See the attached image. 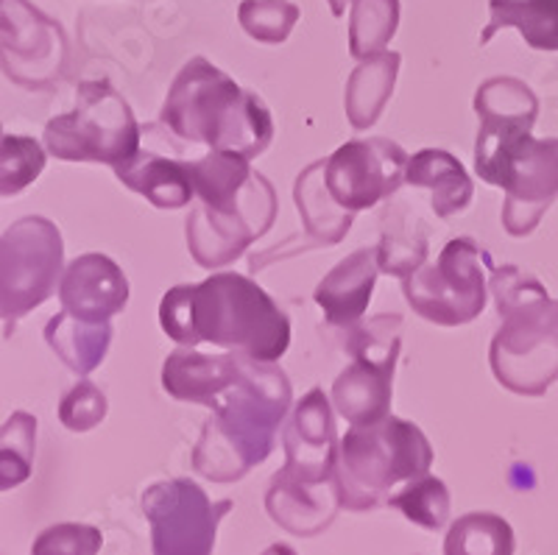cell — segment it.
<instances>
[{
  "label": "cell",
  "instance_id": "1",
  "mask_svg": "<svg viewBox=\"0 0 558 555\" xmlns=\"http://www.w3.org/2000/svg\"><path fill=\"white\" fill-rule=\"evenodd\" d=\"M159 324L179 347L213 343L268 363L291 347V318L286 310L254 279L235 272L171 288L159 302Z\"/></svg>",
  "mask_w": 558,
  "mask_h": 555
},
{
  "label": "cell",
  "instance_id": "2",
  "mask_svg": "<svg viewBox=\"0 0 558 555\" xmlns=\"http://www.w3.org/2000/svg\"><path fill=\"white\" fill-rule=\"evenodd\" d=\"M293 391L277 360L243 354L241 374L213 405L202 427L193 469L213 483H235L274 453L277 430L291 410Z\"/></svg>",
  "mask_w": 558,
  "mask_h": 555
},
{
  "label": "cell",
  "instance_id": "3",
  "mask_svg": "<svg viewBox=\"0 0 558 555\" xmlns=\"http://www.w3.org/2000/svg\"><path fill=\"white\" fill-rule=\"evenodd\" d=\"M159 120L184 143H202L246 159L266 154L274 140V118L260 95L243 89L204 57H193L179 70Z\"/></svg>",
  "mask_w": 558,
  "mask_h": 555
},
{
  "label": "cell",
  "instance_id": "4",
  "mask_svg": "<svg viewBox=\"0 0 558 555\" xmlns=\"http://www.w3.org/2000/svg\"><path fill=\"white\" fill-rule=\"evenodd\" d=\"M430 467V442L408 419L388 413L380 422L352 424L338 444L336 483L341 508L375 511L388 503L391 488L427 474Z\"/></svg>",
  "mask_w": 558,
  "mask_h": 555
},
{
  "label": "cell",
  "instance_id": "5",
  "mask_svg": "<svg viewBox=\"0 0 558 555\" xmlns=\"http://www.w3.org/2000/svg\"><path fill=\"white\" fill-rule=\"evenodd\" d=\"M140 123L132 107L107 79L76 89V109L45 123V152L64 162L121 165L140 148Z\"/></svg>",
  "mask_w": 558,
  "mask_h": 555
},
{
  "label": "cell",
  "instance_id": "6",
  "mask_svg": "<svg viewBox=\"0 0 558 555\" xmlns=\"http://www.w3.org/2000/svg\"><path fill=\"white\" fill-rule=\"evenodd\" d=\"M62 272V232L43 215H26L0 234V322L9 333L59 291Z\"/></svg>",
  "mask_w": 558,
  "mask_h": 555
},
{
  "label": "cell",
  "instance_id": "7",
  "mask_svg": "<svg viewBox=\"0 0 558 555\" xmlns=\"http://www.w3.org/2000/svg\"><path fill=\"white\" fill-rule=\"evenodd\" d=\"M486 268H495L486 249L472 238H452L436 263H422L402 279V293L427 322L461 327L486 307Z\"/></svg>",
  "mask_w": 558,
  "mask_h": 555
},
{
  "label": "cell",
  "instance_id": "8",
  "mask_svg": "<svg viewBox=\"0 0 558 555\" xmlns=\"http://www.w3.org/2000/svg\"><path fill=\"white\" fill-rule=\"evenodd\" d=\"M232 499H213L193 480H159L143 492V517L151 524L157 555H207L216 547L221 519Z\"/></svg>",
  "mask_w": 558,
  "mask_h": 555
},
{
  "label": "cell",
  "instance_id": "9",
  "mask_svg": "<svg viewBox=\"0 0 558 555\" xmlns=\"http://www.w3.org/2000/svg\"><path fill=\"white\" fill-rule=\"evenodd\" d=\"M68 68V37L28 0H7L0 17V70L23 89H51Z\"/></svg>",
  "mask_w": 558,
  "mask_h": 555
},
{
  "label": "cell",
  "instance_id": "10",
  "mask_svg": "<svg viewBox=\"0 0 558 555\" xmlns=\"http://www.w3.org/2000/svg\"><path fill=\"white\" fill-rule=\"evenodd\" d=\"M405 148L388 137L349 140L324 159V184L349 213L375 207L405 184Z\"/></svg>",
  "mask_w": 558,
  "mask_h": 555
},
{
  "label": "cell",
  "instance_id": "11",
  "mask_svg": "<svg viewBox=\"0 0 558 555\" xmlns=\"http://www.w3.org/2000/svg\"><path fill=\"white\" fill-rule=\"evenodd\" d=\"M475 112L481 120L475 140V171L483 182L497 188L506 159L536 123L539 98L520 79L495 76L477 87Z\"/></svg>",
  "mask_w": 558,
  "mask_h": 555
},
{
  "label": "cell",
  "instance_id": "12",
  "mask_svg": "<svg viewBox=\"0 0 558 555\" xmlns=\"http://www.w3.org/2000/svg\"><path fill=\"white\" fill-rule=\"evenodd\" d=\"M497 188L506 190L502 229L514 238L531 234L558 198V140L525 134L502 165Z\"/></svg>",
  "mask_w": 558,
  "mask_h": 555
},
{
  "label": "cell",
  "instance_id": "13",
  "mask_svg": "<svg viewBox=\"0 0 558 555\" xmlns=\"http://www.w3.org/2000/svg\"><path fill=\"white\" fill-rule=\"evenodd\" d=\"M488 363L497 383L520 397H542L558 383V329L525 318H502Z\"/></svg>",
  "mask_w": 558,
  "mask_h": 555
},
{
  "label": "cell",
  "instance_id": "14",
  "mask_svg": "<svg viewBox=\"0 0 558 555\" xmlns=\"http://www.w3.org/2000/svg\"><path fill=\"white\" fill-rule=\"evenodd\" d=\"M286 444V469L302 480L336 478L338 438L332 405L322 388H311L299 399L291 419L282 427Z\"/></svg>",
  "mask_w": 558,
  "mask_h": 555
},
{
  "label": "cell",
  "instance_id": "15",
  "mask_svg": "<svg viewBox=\"0 0 558 555\" xmlns=\"http://www.w3.org/2000/svg\"><path fill=\"white\" fill-rule=\"evenodd\" d=\"M293 202H296L299 215H302V227H305V238L286 249H268L263 254L252 257V272H263L271 260L293 257V254L313 252V249L338 246L347 232L352 229L355 213L343 209L330 196V190L324 184V159L307 165L305 171L299 173L296 184H293ZM291 243V240H288Z\"/></svg>",
  "mask_w": 558,
  "mask_h": 555
},
{
  "label": "cell",
  "instance_id": "16",
  "mask_svg": "<svg viewBox=\"0 0 558 555\" xmlns=\"http://www.w3.org/2000/svg\"><path fill=\"white\" fill-rule=\"evenodd\" d=\"M266 511L291 536H318L336 522L341 511L336 478L302 480L291 469L282 467L268 483Z\"/></svg>",
  "mask_w": 558,
  "mask_h": 555
},
{
  "label": "cell",
  "instance_id": "17",
  "mask_svg": "<svg viewBox=\"0 0 558 555\" xmlns=\"http://www.w3.org/2000/svg\"><path fill=\"white\" fill-rule=\"evenodd\" d=\"M62 310L87 322H109L129 304V279L107 254H82L64 265L59 279Z\"/></svg>",
  "mask_w": 558,
  "mask_h": 555
},
{
  "label": "cell",
  "instance_id": "18",
  "mask_svg": "<svg viewBox=\"0 0 558 555\" xmlns=\"http://www.w3.org/2000/svg\"><path fill=\"white\" fill-rule=\"evenodd\" d=\"M243 354H202L193 347H179L162 363V388L177 402H193L213 408L216 399L241 374Z\"/></svg>",
  "mask_w": 558,
  "mask_h": 555
},
{
  "label": "cell",
  "instance_id": "19",
  "mask_svg": "<svg viewBox=\"0 0 558 555\" xmlns=\"http://www.w3.org/2000/svg\"><path fill=\"white\" fill-rule=\"evenodd\" d=\"M380 277L377 246H363L343 257L316 288V304L324 310L330 327L347 329L357 318L366 316L375 285Z\"/></svg>",
  "mask_w": 558,
  "mask_h": 555
},
{
  "label": "cell",
  "instance_id": "20",
  "mask_svg": "<svg viewBox=\"0 0 558 555\" xmlns=\"http://www.w3.org/2000/svg\"><path fill=\"white\" fill-rule=\"evenodd\" d=\"M266 232L268 229L254 221V218H248V215L216 213V209H209L202 202L191 209V218H187V227H184L193 260L202 268H209V272L235 263L254 240H260Z\"/></svg>",
  "mask_w": 558,
  "mask_h": 555
},
{
  "label": "cell",
  "instance_id": "21",
  "mask_svg": "<svg viewBox=\"0 0 558 555\" xmlns=\"http://www.w3.org/2000/svg\"><path fill=\"white\" fill-rule=\"evenodd\" d=\"M112 171L114 177L121 179V184H126L129 190H134L137 196H143L159 209L187 207L196 198L187 162L166 157V154L137 148L134 157L114 165Z\"/></svg>",
  "mask_w": 558,
  "mask_h": 555
},
{
  "label": "cell",
  "instance_id": "22",
  "mask_svg": "<svg viewBox=\"0 0 558 555\" xmlns=\"http://www.w3.org/2000/svg\"><path fill=\"white\" fill-rule=\"evenodd\" d=\"M393 369L355 358L332 383V408L349 424L380 422L391 413Z\"/></svg>",
  "mask_w": 558,
  "mask_h": 555
},
{
  "label": "cell",
  "instance_id": "23",
  "mask_svg": "<svg viewBox=\"0 0 558 555\" xmlns=\"http://www.w3.org/2000/svg\"><path fill=\"white\" fill-rule=\"evenodd\" d=\"M405 184L430 190V207L438 218H452L470 207L475 184L461 159L445 148H422L405 165Z\"/></svg>",
  "mask_w": 558,
  "mask_h": 555
},
{
  "label": "cell",
  "instance_id": "24",
  "mask_svg": "<svg viewBox=\"0 0 558 555\" xmlns=\"http://www.w3.org/2000/svg\"><path fill=\"white\" fill-rule=\"evenodd\" d=\"M402 57L397 51H383L375 57L361 59L347 79L343 107L355 132H368L380 120L383 109L391 101L397 76H400Z\"/></svg>",
  "mask_w": 558,
  "mask_h": 555
},
{
  "label": "cell",
  "instance_id": "25",
  "mask_svg": "<svg viewBox=\"0 0 558 555\" xmlns=\"http://www.w3.org/2000/svg\"><path fill=\"white\" fill-rule=\"evenodd\" d=\"M45 341L70 372L87 377L107 358L109 343H112V324L87 322V318H78L62 310L45 324Z\"/></svg>",
  "mask_w": 558,
  "mask_h": 555
},
{
  "label": "cell",
  "instance_id": "26",
  "mask_svg": "<svg viewBox=\"0 0 558 555\" xmlns=\"http://www.w3.org/2000/svg\"><path fill=\"white\" fill-rule=\"evenodd\" d=\"M500 28H517L536 51H558V0H488L481 45Z\"/></svg>",
  "mask_w": 558,
  "mask_h": 555
},
{
  "label": "cell",
  "instance_id": "27",
  "mask_svg": "<svg viewBox=\"0 0 558 555\" xmlns=\"http://www.w3.org/2000/svg\"><path fill=\"white\" fill-rule=\"evenodd\" d=\"M383 238L377 243V263L388 277L405 279L422 263H427V229L402 209L386 213Z\"/></svg>",
  "mask_w": 558,
  "mask_h": 555
},
{
  "label": "cell",
  "instance_id": "28",
  "mask_svg": "<svg viewBox=\"0 0 558 555\" xmlns=\"http://www.w3.org/2000/svg\"><path fill=\"white\" fill-rule=\"evenodd\" d=\"M397 28H400V0H352L349 53L357 62L383 53Z\"/></svg>",
  "mask_w": 558,
  "mask_h": 555
},
{
  "label": "cell",
  "instance_id": "29",
  "mask_svg": "<svg viewBox=\"0 0 558 555\" xmlns=\"http://www.w3.org/2000/svg\"><path fill=\"white\" fill-rule=\"evenodd\" d=\"M34 455H37V417L26 410H14L0 424V492H12L32 478Z\"/></svg>",
  "mask_w": 558,
  "mask_h": 555
},
{
  "label": "cell",
  "instance_id": "30",
  "mask_svg": "<svg viewBox=\"0 0 558 555\" xmlns=\"http://www.w3.org/2000/svg\"><path fill=\"white\" fill-rule=\"evenodd\" d=\"M447 555H511L514 530L497 514H466L447 533Z\"/></svg>",
  "mask_w": 558,
  "mask_h": 555
},
{
  "label": "cell",
  "instance_id": "31",
  "mask_svg": "<svg viewBox=\"0 0 558 555\" xmlns=\"http://www.w3.org/2000/svg\"><path fill=\"white\" fill-rule=\"evenodd\" d=\"M388 505L397 508L408 522L425 530H441L450 519V492L445 480L433 474H418L405 480V486L397 494H388Z\"/></svg>",
  "mask_w": 558,
  "mask_h": 555
},
{
  "label": "cell",
  "instance_id": "32",
  "mask_svg": "<svg viewBox=\"0 0 558 555\" xmlns=\"http://www.w3.org/2000/svg\"><path fill=\"white\" fill-rule=\"evenodd\" d=\"M343 347L352 358L372 360L380 366L397 369V358H400L402 347V316L397 313H383V316L357 318L355 324H349Z\"/></svg>",
  "mask_w": 558,
  "mask_h": 555
},
{
  "label": "cell",
  "instance_id": "33",
  "mask_svg": "<svg viewBox=\"0 0 558 555\" xmlns=\"http://www.w3.org/2000/svg\"><path fill=\"white\" fill-rule=\"evenodd\" d=\"M48 154L34 137L7 134L0 126V196H17L45 171Z\"/></svg>",
  "mask_w": 558,
  "mask_h": 555
},
{
  "label": "cell",
  "instance_id": "34",
  "mask_svg": "<svg viewBox=\"0 0 558 555\" xmlns=\"http://www.w3.org/2000/svg\"><path fill=\"white\" fill-rule=\"evenodd\" d=\"M488 291L495 297L500 318L531 313L536 304L547 299L545 285L533 277V274L517 268V265H495L492 268V279H488Z\"/></svg>",
  "mask_w": 558,
  "mask_h": 555
},
{
  "label": "cell",
  "instance_id": "35",
  "mask_svg": "<svg viewBox=\"0 0 558 555\" xmlns=\"http://www.w3.org/2000/svg\"><path fill=\"white\" fill-rule=\"evenodd\" d=\"M238 20L252 39L279 45L291 37L299 20V7L291 0H243Z\"/></svg>",
  "mask_w": 558,
  "mask_h": 555
},
{
  "label": "cell",
  "instance_id": "36",
  "mask_svg": "<svg viewBox=\"0 0 558 555\" xmlns=\"http://www.w3.org/2000/svg\"><path fill=\"white\" fill-rule=\"evenodd\" d=\"M109 402L104 391L89 379H78L59 402V422L73 433H87L107 419Z\"/></svg>",
  "mask_w": 558,
  "mask_h": 555
},
{
  "label": "cell",
  "instance_id": "37",
  "mask_svg": "<svg viewBox=\"0 0 558 555\" xmlns=\"http://www.w3.org/2000/svg\"><path fill=\"white\" fill-rule=\"evenodd\" d=\"M104 544L101 530L89 524L64 522L43 530L34 542V553H68V555H93Z\"/></svg>",
  "mask_w": 558,
  "mask_h": 555
},
{
  "label": "cell",
  "instance_id": "38",
  "mask_svg": "<svg viewBox=\"0 0 558 555\" xmlns=\"http://www.w3.org/2000/svg\"><path fill=\"white\" fill-rule=\"evenodd\" d=\"M511 318H525V322H536L542 327H553L558 329V299L547 297L545 302H539L531 313H522V316H511Z\"/></svg>",
  "mask_w": 558,
  "mask_h": 555
},
{
  "label": "cell",
  "instance_id": "39",
  "mask_svg": "<svg viewBox=\"0 0 558 555\" xmlns=\"http://www.w3.org/2000/svg\"><path fill=\"white\" fill-rule=\"evenodd\" d=\"M327 3H330V9L336 17H343V12H347V7L352 3V0H327Z\"/></svg>",
  "mask_w": 558,
  "mask_h": 555
},
{
  "label": "cell",
  "instance_id": "40",
  "mask_svg": "<svg viewBox=\"0 0 558 555\" xmlns=\"http://www.w3.org/2000/svg\"><path fill=\"white\" fill-rule=\"evenodd\" d=\"M3 7H7V0H0V17H3Z\"/></svg>",
  "mask_w": 558,
  "mask_h": 555
}]
</instances>
